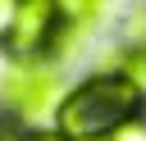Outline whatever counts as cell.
<instances>
[{
	"instance_id": "cell-5",
	"label": "cell",
	"mask_w": 146,
	"mask_h": 141,
	"mask_svg": "<svg viewBox=\"0 0 146 141\" xmlns=\"http://www.w3.org/2000/svg\"><path fill=\"white\" fill-rule=\"evenodd\" d=\"M0 141H64L55 127H18L9 118H0Z\"/></svg>"
},
{
	"instance_id": "cell-1",
	"label": "cell",
	"mask_w": 146,
	"mask_h": 141,
	"mask_svg": "<svg viewBox=\"0 0 146 141\" xmlns=\"http://www.w3.org/2000/svg\"><path fill=\"white\" fill-rule=\"evenodd\" d=\"M141 114H146V91L132 86L123 73L96 68L64 91L55 109V132L64 141H110L119 127L137 123Z\"/></svg>"
},
{
	"instance_id": "cell-3",
	"label": "cell",
	"mask_w": 146,
	"mask_h": 141,
	"mask_svg": "<svg viewBox=\"0 0 146 141\" xmlns=\"http://www.w3.org/2000/svg\"><path fill=\"white\" fill-rule=\"evenodd\" d=\"M59 36H64V0H18L14 27L0 50L9 55V64H32V59L59 64Z\"/></svg>"
},
{
	"instance_id": "cell-7",
	"label": "cell",
	"mask_w": 146,
	"mask_h": 141,
	"mask_svg": "<svg viewBox=\"0 0 146 141\" xmlns=\"http://www.w3.org/2000/svg\"><path fill=\"white\" fill-rule=\"evenodd\" d=\"M14 9H18V0H0V45H5L9 27H14Z\"/></svg>"
},
{
	"instance_id": "cell-4",
	"label": "cell",
	"mask_w": 146,
	"mask_h": 141,
	"mask_svg": "<svg viewBox=\"0 0 146 141\" xmlns=\"http://www.w3.org/2000/svg\"><path fill=\"white\" fill-rule=\"evenodd\" d=\"M110 73H123L132 86L146 91V50H141V45H123V50H114V55H110Z\"/></svg>"
},
{
	"instance_id": "cell-6",
	"label": "cell",
	"mask_w": 146,
	"mask_h": 141,
	"mask_svg": "<svg viewBox=\"0 0 146 141\" xmlns=\"http://www.w3.org/2000/svg\"><path fill=\"white\" fill-rule=\"evenodd\" d=\"M110 141H146V118H137V123H128V127H119Z\"/></svg>"
},
{
	"instance_id": "cell-2",
	"label": "cell",
	"mask_w": 146,
	"mask_h": 141,
	"mask_svg": "<svg viewBox=\"0 0 146 141\" xmlns=\"http://www.w3.org/2000/svg\"><path fill=\"white\" fill-rule=\"evenodd\" d=\"M64 73L55 59H32V64H9L0 73V105L5 118L18 127H36L41 114H55L64 100Z\"/></svg>"
}]
</instances>
